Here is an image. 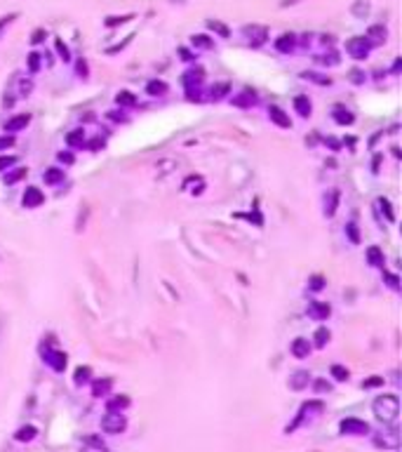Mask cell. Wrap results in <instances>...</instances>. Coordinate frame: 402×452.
<instances>
[{
    "mask_svg": "<svg viewBox=\"0 0 402 452\" xmlns=\"http://www.w3.org/2000/svg\"><path fill=\"white\" fill-rule=\"evenodd\" d=\"M371 412L383 424H395L398 415H400V398L395 393H383L371 403Z\"/></svg>",
    "mask_w": 402,
    "mask_h": 452,
    "instance_id": "cell-1",
    "label": "cell"
},
{
    "mask_svg": "<svg viewBox=\"0 0 402 452\" xmlns=\"http://www.w3.org/2000/svg\"><path fill=\"white\" fill-rule=\"evenodd\" d=\"M374 448H379V450H398L400 448V431L398 426H393L391 429H381L379 433H374Z\"/></svg>",
    "mask_w": 402,
    "mask_h": 452,
    "instance_id": "cell-2",
    "label": "cell"
},
{
    "mask_svg": "<svg viewBox=\"0 0 402 452\" xmlns=\"http://www.w3.org/2000/svg\"><path fill=\"white\" fill-rule=\"evenodd\" d=\"M127 429V417L123 412H106L101 417V431L104 433H111V436H118Z\"/></svg>",
    "mask_w": 402,
    "mask_h": 452,
    "instance_id": "cell-3",
    "label": "cell"
},
{
    "mask_svg": "<svg viewBox=\"0 0 402 452\" xmlns=\"http://www.w3.org/2000/svg\"><path fill=\"white\" fill-rule=\"evenodd\" d=\"M339 431L343 436H367L370 433V424L365 420H358V417H346L339 424Z\"/></svg>",
    "mask_w": 402,
    "mask_h": 452,
    "instance_id": "cell-4",
    "label": "cell"
},
{
    "mask_svg": "<svg viewBox=\"0 0 402 452\" xmlns=\"http://www.w3.org/2000/svg\"><path fill=\"white\" fill-rule=\"evenodd\" d=\"M42 363L47 367H52L54 372H63L68 360H66V354L59 351V349H45L42 351Z\"/></svg>",
    "mask_w": 402,
    "mask_h": 452,
    "instance_id": "cell-5",
    "label": "cell"
},
{
    "mask_svg": "<svg viewBox=\"0 0 402 452\" xmlns=\"http://www.w3.org/2000/svg\"><path fill=\"white\" fill-rule=\"evenodd\" d=\"M370 43L365 40V35H355V38H350L348 43H346V52L353 57V59H358V62H362V59H367V54H370Z\"/></svg>",
    "mask_w": 402,
    "mask_h": 452,
    "instance_id": "cell-6",
    "label": "cell"
},
{
    "mask_svg": "<svg viewBox=\"0 0 402 452\" xmlns=\"http://www.w3.org/2000/svg\"><path fill=\"white\" fill-rule=\"evenodd\" d=\"M243 33L247 35V43L254 45V47H259V45L266 43V38H268V29L266 26H259V24H252V26H245Z\"/></svg>",
    "mask_w": 402,
    "mask_h": 452,
    "instance_id": "cell-7",
    "label": "cell"
},
{
    "mask_svg": "<svg viewBox=\"0 0 402 452\" xmlns=\"http://www.w3.org/2000/svg\"><path fill=\"white\" fill-rule=\"evenodd\" d=\"M21 203H24V207H29V210L40 207V205L45 203V194H42L38 186H29V189L24 191V195H21Z\"/></svg>",
    "mask_w": 402,
    "mask_h": 452,
    "instance_id": "cell-8",
    "label": "cell"
},
{
    "mask_svg": "<svg viewBox=\"0 0 402 452\" xmlns=\"http://www.w3.org/2000/svg\"><path fill=\"white\" fill-rule=\"evenodd\" d=\"M329 313H332V306L327 301H308V316L313 321H327Z\"/></svg>",
    "mask_w": 402,
    "mask_h": 452,
    "instance_id": "cell-9",
    "label": "cell"
},
{
    "mask_svg": "<svg viewBox=\"0 0 402 452\" xmlns=\"http://www.w3.org/2000/svg\"><path fill=\"white\" fill-rule=\"evenodd\" d=\"M386 35H388L386 26L376 24V26H370V31H367V35H365V40L370 43V47H379V45L386 43Z\"/></svg>",
    "mask_w": 402,
    "mask_h": 452,
    "instance_id": "cell-10",
    "label": "cell"
},
{
    "mask_svg": "<svg viewBox=\"0 0 402 452\" xmlns=\"http://www.w3.org/2000/svg\"><path fill=\"white\" fill-rule=\"evenodd\" d=\"M268 118H271V123H275L278 128H282V129H289L292 128V120H289V116H287L285 111L280 106H268Z\"/></svg>",
    "mask_w": 402,
    "mask_h": 452,
    "instance_id": "cell-11",
    "label": "cell"
},
{
    "mask_svg": "<svg viewBox=\"0 0 402 452\" xmlns=\"http://www.w3.org/2000/svg\"><path fill=\"white\" fill-rule=\"evenodd\" d=\"M129 405H132L129 396L120 393V396H113V398L106 400V412H125V410L129 408Z\"/></svg>",
    "mask_w": 402,
    "mask_h": 452,
    "instance_id": "cell-12",
    "label": "cell"
},
{
    "mask_svg": "<svg viewBox=\"0 0 402 452\" xmlns=\"http://www.w3.org/2000/svg\"><path fill=\"white\" fill-rule=\"evenodd\" d=\"M374 212L376 215H383V219L386 222H395V212H393V205H391V200L388 198H376L374 200Z\"/></svg>",
    "mask_w": 402,
    "mask_h": 452,
    "instance_id": "cell-13",
    "label": "cell"
},
{
    "mask_svg": "<svg viewBox=\"0 0 402 452\" xmlns=\"http://www.w3.org/2000/svg\"><path fill=\"white\" fill-rule=\"evenodd\" d=\"M294 47H296V35L294 33H282V35L275 40V50H278V52H282V54L294 52Z\"/></svg>",
    "mask_w": 402,
    "mask_h": 452,
    "instance_id": "cell-14",
    "label": "cell"
},
{
    "mask_svg": "<svg viewBox=\"0 0 402 452\" xmlns=\"http://www.w3.org/2000/svg\"><path fill=\"white\" fill-rule=\"evenodd\" d=\"M339 189H329L327 194H325V217H334L337 215V207H339Z\"/></svg>",
    "mask_w": 402,
    "mask_h": 452,
    "instance_id": "cell-15",
    "label": "cell"
},
{
    "mask_svg": "<svg viewBox=\"0 0 402 452\" xmlns=\"http://www.w3.org/2000/svg\"><path fill=\"white\" fill-rule=\"evenodd\" d=\"M31 123V116L29 113H19V116H14V118H10L7 123H5V132H19V129H24L26 125Z\"/></svg>",
    "mask_w": 402,
    "mask_h": 452,
    "instance_id": "cell-16",
    "label": "cell"
},
{
    "mask_svg": "<svg viewBox=\"0 0 402 452\" xmlns=\"http://www.w3.org/2000/svg\"><path fill=\"white\" fill-rule=\"evenodd\" d=\"M289 351H292L294 358H308V354H310V342L304 339V337H296L294 342H292V346H289Z\"/></svg>",
    "mask_w": 402,
    "mask_h": 452,
    "instance_id": "cell-17",
    "label": "cell"
},
{
    "mask_svg": "<svg viewBox=\"0 0 402 452\" xmlns=\"http://www.w3.org/2000/svg\"><path fill=\"white\" fill-rule=\"evenodd\" d=\"M332 118H334V123L337 125H353L355 123V116L350 113L348 108H343V106H334V111H332Z\"/></svg>",
    "mask_w": 402,
    "mask_h": 452,
    "instance_id": "cell-18",
    "label": "cell"
},
{
    "mask_svg": "<svg viewBox=\"0 0 402 452\" xmlns=\"http://www.w3.org/2000/svg\"><path fill=\"white\" fill-rule=\"evenodd\" d=\"M111 388H113V379H108V377L96 379L94 384H92V396H94V398H104V396L111 393Z\"/></svg>",
    "mask_w": 402,
    "mask_h": 452,
    "instance_id": "cell-19",
    "label": "cell"
},
{
    "mask_svg": "<svg viewBox=\"0 0 402 452\" xmlns=\"http://www.w3.org/2000/svg\"><path fill=\"white\" fill-rule=\"evenodd\" d=\"M294 108H296V113H299L301 118H310V113H313V104H310V99H308L306 95L294 97Z\"/></svg>",
    "mask_w": 402,
    "mask_h": 452,
    "instance_id": "cell-20",
    "label": "cell"
},
{
    "mask_svg": "<svg viewBox=\"0 0 402 452\" xmlns=\"http://www.w3.org/2000/svg\"><path fill=\"white\" fill-rule=\"evenodd\" d=\"M169 92V85L165 83V80H148L146 83V95H151V97H162V95H167Z\"/></svg>",
    "mask_w": 402,
    "mask_h": 452,
    "instance_id": "cell-21",
    "label": "cell"
},
{
    "mask_svg": "<svg viewBox=\"0 0 402 452\" xmlns=\"http://www.w3.org/2000/svg\"><path fill=\"white\" fill-rule=\"evenodd\" d=\"M365 257H367V264H370V266H376V269L383 266V250H381L379 245H370L367 252H365Z\"/></svg>",
    "mask_w": 402,
    "mask_h": 452,
    "instance_id": "cell-22",
    "label": "cell"
},
{
    "mask_svg": "<svg viewBox=\"0 0 402 452\" xmlns=\"http://www.w3.org/2000/svg\"><path fill=\"white\" fill-rule=\"evenodd\" d=\"M308 382H310V372H306V370H299V372H294V375L289 377V387L294 388V391L306 388Z\"/></svg>",
    "mask_w": 402,
    "mask_h": 452,
    "instance_id": "cell-23",
    "label": "cell"
},
{
    "mask_svg": "<svg viewBox=\"0 0 402 452\" xmlns=\"http://www.w3.org/2000/svg\"><path fill=\"white\" fill-rule=\"evenodd\" d=\"M35 436H38V429H35L33 424H26V426H19V429H17V433H14V441L31 443Z\"/></svg>",
    "mask_w": 402,
    "mask_h": 452,
    "instance_id": "cell-24",
    "label": "cell"
},
{
    "mask_svg": "<svg viewBox=\"0 0 402 452\" xmlns=\"http://www.w3.org/2000/svg\"><path fill=\"white\" fill-rule=\"evenodd\" d=\"M190 45H193L195 50H212V47H214V40H212L210 35H205V33H198V35H190Z\"/></svg>",
    "mask_w": 402,
    "mask_h": 452,
    "instance_id": "cell-25",
    "label": "cell"
},
{
    "mask_svg": "<svg viewBox=\"0 0 402 452\" xmlns=\"http://www.w3.org/2000/svg\"><path fill=\"white\" fill-rule=\"evenodd\" d=\"M90 377H92V367H87V365L75 367V372H73L75 387H83V384H87V382H90Z\"/></svg>",
    "mask_w": 402,
    "mask_h": 452,
    "instance_id": "cell-26",
    "label": "cell"
},
{
    "mask_svg": "<svg viewBox=\"0 0 402 452\" xmlns=\"http://www.w3.org/2000/svg\"><path fill=\"white\" fill-rule=\"evenodd\" d=\"M301 78L304 80H310V83H315V85H332V78H327V75H320V73H315V71H304L301 73Z\"/></svg>",
    "mask_w": 402,
    "mask_h": 452,
    "instance_id": "cell-27",
    "label": "cell"
},
{
    "mask_svg": "<svg viewBox=\"0 0 402 452\" xmlns=\"http://www.w3.org/2000/svg\"><path fill=\"white\" fill-rule=\"evenodd\" d=\"M66 144H68L71 149L83 146L85 144V129H73V132H68V134H66Z\"/></svg>",
    "mask_w": 402,
    "mask_h": 452,
    "instance_id": "cell-28",
    "label": "cell"
},
{
    "mask_svg": "<svg viewBox=\"0 0 402 452\" xmlns=\"http://www.w3.org/2000/svg\"><path fill=\"white\" fill-rule=\"evenodd\" d=\"M313 339H315L317 349H325V346L329 344V339H332V332H329L327 327H317L315 334H313Z\"/></svg>",
    "mask_w": 402,
    "mask_h": 452,
    "instance_id": "cell-29",
    "label": "cell"
},
{
    "mask_svg": "<svg viewBox=\"0 0 402 452\" xmlns=\"http://www.w3.org/2000/svg\"><path fill=\"white\" fill-rule=\"evenodd\" d=\"M42 179H45V184H59L63 179V170H59V167H50V170H45Z\"/></svg>",
    "mask_w": 402,
    "mask_h": 452,
    "instance_id": "cell-30",
    "label": "cell"
},
{
    "mask_svg": "<svg viewBox=\"0 0 402 452\" xmlns=\"http://www.w3.org/2000/svg\"><path fill=\"white\" fill-rule=\"evenodd\" d=\"M116 104L118 106H134V104H137V97H134L132 92L123 90V92H118L116 95Z\"/></svg>",
    "mask_w": 402,
    "mask_h": 452,
    "instance_id": "cell-31",
    "label": "cell"
},
{
    "mask_svg": "<svg viewBox=\"0 0 402 452\" xmlns=\"http://www.w3.org/2000/svg\"><path fill=\"white\" fill-rule=\"evenodd\" d=\"M26 172H29L26 167H17V170H12V172L5 174V177H2V182L7 184V186H10V184H17L19 179H24V177H26Z\"/></svg>",
    "mask_w": 402,
    "mask_h": 452,
    "instance_id": "cell-32",
    "label": "cell"
},
{
    "mask_svg": "<svg viewBox=\"0 0 402 452\" xmlns=\"http://www.w3.org/2000/svg\"><path fill=\"white\" fill-rule=\"evenodd\" d=\"M353 14L358 17V19H365L367 14H370V2L367 0H355V5H353Z\"/></svg>",
    "mask_w": 402,
    "mask_h": 452,
    "instance_id": "cell-33",
    "label": "cell"
},
{
    "mask_svg": "<svg viewBox=\"0 0 402 452\" xmlns=\"http://www.w3.org/2000/svg\"><path fill=\"white\" fill-rule=\"evenodd\" d=\"M329 375L334 377L337 382H348L350 372H348V367H343V365H332L329 367Z\"/></svg>",
    "mask_w": 402,
    "mask_h": 452,
    "instance_id": "cell-34",
    "label": "cell"
},
{
    "mask_svg": "<svg viewBox=\"0 0 402 452\" xmlns=\"http://www.w3.org/2000/svg\"><path fill=\"white\" fill-rule=\"evenodd\" d=\"M233 104L235 106H252L254 104V92L249 95V92H240L238 97H233Z\"/></svg>",
    "mask_w": 402,
    "mask_h": 452,
    "instance_id": "cell-35",
    "label": "cell"
},
{
    "mask_svg": "<svg viewBox=\"0 0 402 452\" xmlns=\"http://www.w3.org/2000/svg\"><path fill=\"white\" fill-rule=\"evenodd\" d=\"M54 47H57V52H59V57H62L63 62H71V50H68V45L63 43V40H54Z\"/></svg>",
    "mask_w": 402,
    "mask_h": 452,
    "instance_id": "cell-36",
    "label": "cell"
},
{
    "mask_svg": "<svg viewBox=\"0 0 402 452\" xmlns=\"http://www.w3.org/2000/svg\"><path fill=\"white\" fill-rule=\"evenodd\" d=\"M207 29L214 31V33H219L221 38H228V29H226L221 22H216V19H210V22H207Z\"/></svg>",
    "mask_w": 402,
    "mask_h": 452,
    "instance_id": "cell-37",
    "label": "cell"
},
{
    "mask_svg": "<svg viewBox=\"0 0 402 452\" xmlns=\"http://www.w3.org/2000/svg\"><path fill=\"white\" fill-rule=\"evenodd\" d=\"M132 17H134V14H123V17H106V22H104V24L108 26V29H113V26H118V24L129 22Z\"/></svg>",
    "mask_w": 402,
    "mask_h": 452,
    "instance_id": "cell-38",
    "label": "cell"
},
{
    "mask_svg": "<svg viewBox=\"0 0 402 452\" xmlns=\"http://www.w3.org/2000/svg\"><path fill=\"white\" fill-rule=\"evenodd\" d=\"M346 233H348L350 243H353V245H358V243H360V233H358V226H355V222H348V224H346Z\"/></svg>",
    "mask_w": 402,
    "mask_h": 452,
    "instance_id": "cell-39",
    "label": "cell"
},
{
    "mask_svg": "<svg viewBox=\"0 0 402 452\" xmlns=\"http://www.w3.org/2000/svg\"><path fill=\"white\" fill-rule=\"evenodd\" d=\"M228 90H231V85H228V83H219V85L212 87V97H214V99H221L223 95H228Z\"/></svg>",
    "mask_w": 402,
    "mask_h": 452,
    "instance_id": "cell-40",
    "label": "cell"
},
{
    "mask_svg": "<svg viewBox=\"0 0 402 452\" xmlns=\"http://www.w3.org/2000/svg\"><path fill=\"white\" fill-rule=\"evenodd\" d=\"M317 59V64H322V66H337L339 64V57L334 52L329 54V57H325V54H320V57H315Z\"/></svg>",
    "mask_w": 402,
    "mask_h": 452,
    "instance_id": "cell-41",
    "label": "cell"
},
{
    "mask_svg": "<svg viewBox=\"0 0 402 452\" xmlns=\"http://www.w3.org/2000/svg\"><path fill=\"white\" fill-rule=\"evenodd\" d=\"M308 288L313 292H320L322 288H325V278L322 276H310V280H308Z\"/></svg>",
    "mask_w": 402,
    "mask_h": 452,
    "instance_id": "cell-42",
    "label": "cell"
},
{
    "mask_svg": "<svg viewBox=\"0 0 402 452\" xmlns=\"http://www.w3.org/2000/svg\"><path fill=\"white\" fill-rule=\"evenodd\" d=\"M12 165H17V156H0V172L10 170Z\"/></svg>",
    "mask_w": 402,
    "mask_h": 452,
    "instance_id": "cell-43",
    "label": "cell"
},
{
    "mask_svg": "<svg viewBox=\"0 0 402 452\" xmlns=\"http://www.w3.org/2000/svg\"><path fill=\"white\" fill-rule=\"evenodd\" d=\"M40 57L42 54H38V52L29 54V71H31V73H35V71L40 68Z\"/></svg>",
    "mask_w": 402,
    "mask_h": 452,
    "instance_id": "cell-44",
    "label": "cell"
},
{
    "mask_svg": "<svg viewBox=\"0 0 402 452\" xmlns=\"http://www.w3.org/2000/svg\"><path fill=\"white\" fill-rule=\"evenodd\" d=\"M383 280H386V285H388L391 290H400V278H398L395 273H383Z\"/></svg>",
    "mask_w": 402,
    "mask_h": 452,
    "instance_id": "cell-45",
    "label": "cell"
},
{
    "mask_svg": "<svg viewBox=\"0 0 402 452\" xmlns=\"http://www.w3.org/2000/svg\"><path fill=\"white\" fill-rule=\"evenodd\" d=\"M57 161L63 162V165H73L75 162V156L71 151H62V153H57Z\"/></svg>",
    "mask_w": 402,
    "mask_h": 452,
    "instance_id": "cell-46",
    "label": "cell"
},
{
    "mask_svg": "<svg viewBox=\"0 0 402 452\" xmlns=\"http://www.w3.org/2000/svg\"><path fill=\"white\" fill-rule=\"evenodd\" d=\"M348 78H350V83H353V85H362V83H365V73H362L360 68H353Z\"/></svg>",
    "mask_w": 402,
    "mask_h": 452,
    "instance_id": "cell-47",
    "label": "cell"
},
{
    "mask_svg": "<svg viewBox=\"0 0 402 452\" xmlns=\"http://www.w3.org/2000/svg\"><path fill=\"white\" fill-rule=\"evenodd\" d=\"M381 384H383V377H371V379L362 382V388H374V387H381Z\"/></svg>",
    "mask_w": 402,
    "mask_h": 452,
    "instance_id": "cell-48",
    "label": "cell"
},
{
    "mask_svg": "<svg viewBox=\"0 0 402 452\" xmlns=\"http://www.w3.org/2000/svg\"><path fill=\"white\" fill-rule=\"evenodd\" d=\"M83 443L85 445H90V448H104V441H101L99 436H87Z\"/></svg>",
    "mask_w": 402,
    "mask_h": 452,
    "instance_id": "cell-49",
    "label": "cell"
},
{
    "mask_svg": "<svg viewBox=\"0 0 402 452\" xmlns=\"http://www.w3.org/2000/svg\"><path fill=\"white\" fill-rule=\"evenodd\" d=\"M14 19H17V14H14V12H12V14H7V17H0V35H2V31H5V29H7V26H10Z\"/></svg>",
    "mask_w": 402,
    "mask_h": 452,
    "instance_id": "cell-50",
    "label": "cell"
},
{
    "mask_svg": "<svg viewBox=\"0 0 402 452\" xmlns=\"http://www.w3.org/2000/svg\"><path fill=\"white\" fill-rule=\"evenodd\" d=\"M45 38H47V33L42 31V29H35V31H33V35H31V43L33 45H40Z\"/></svg>",
    "mask_w": 402,
    "mask_h": 452,
    "instance_id": "cell-51",
    "label": "cell"
},
{
    "mask_svg": "<svg viewBox=\"0 0 402 452\" xmlns=\"http://www.w3.org/2000/svg\"><path fill=\"white\" fill-rule=\"evenodd\" d=\"M12 144H14V134H2V137H0V151L10 149Z\"/></svg>",
    "mask_w": 402,
    "mask_h": 452,
    "instance_id": "cell-52",
    "label": "cell"
},
{
    "mask_svg": "<svg viewBox=\"0 0 402 452\" xmlns=\"http://www.w3.org/2000/svg\"><path fill=\"white\" fill-rule=\"evenodd\" d=\"M75 71H78V75H80V78H87V73H90V68H87V62H85V59H80V62L75 64Z\"/></svg>",
    "mask_w": 402,
    "mask_h": 452,
    "instance_id": "cell-53",
    "label": "cell"
},
{
    "mask_svg": "<svg viewBox=\"0 0 402 452\" xmlns=\"http://www.w3.org/2000/svg\"><path fill=\"white\" fill-rule=\"evenodd\" d=\"M329 388H332V387H329L325 379H317V382H315V391H317V393H325V391H329Z\"/></svg>",
    "mask_w": 402,
    "mask_h": 452,
    "instance_id": "cell-54",
    "label": "cell"
},
{
    "mask_svg": "<svg viewBox=\"0 0 402 452\" xmlns=\"http://www.w3.org/2000/svg\"><path fill=\"white\" fill-rule=\"evenodd\" d=\"M104 146H106V141L101 139V137H96V139L90 141V149L92 151H99V149H104Z\"/></svg>",
    "mask_w": 402,
    "mask_h": 452,
    "instance_id": "cell-55",
    "label": "cell"
},
{
    "mask_svg": "<svg viewBox=\"0 0 402 452\" xmlns=\"http://www.w3.org/2000/svg\"><path fill=\"white\" fill-rule=\"evenodd\" d=\"M108 118L111 120H120V123H125V116H123V111H108Z\"/></svg>",
    "mask_w": 402,
    "mask_h": 452,
    "instance_id": "cell-56",
    "label": "cell"
},
{
    "mask_svg": "<svg viewBox=\"0 0 402 452\" xmlns=\"http://www.w3.org/2000/svg\"><path fill=\"white\" fill-rule=\"evenodd\" d=\"M179 54H181V59H184V62H190V59H193V54H190L186 47H179Z\"/></svg>",
    "mask_w": 402,
    "mask_h": 452,
    "instance_id": "cell-57",
    "label": "cell"
},
{
    "mask_svg": "<svg viewBox=\"0 0 402 452\" xmlns=\"http://www.w3.org/2000/svg\"><path fill=\"white\" fill-rule=\"evenodd\" d=\"M83 452H106V448H90V445H85Z\"/></svg>",
    "mask_w": 402,
    "mask_h": 452,
    "instance_id": "cell-58",
    "label": "cell"
},
{
    "mask_svg": "<svg viewBox=\"0 0 402 452\" xmlns=\"http://www.w3.org/2000/svg\"><path fill=\"white\" fill-rule=\"evenodd\" d=\"M325 144H329V146H332L334 151L339 149V141H337V139H325Z\"/></svg>",
    "mask_w": 402,
    "mask_h": 452,
    "instance_id": "cell-59",
    "label": "cell"
}]
</instances>
